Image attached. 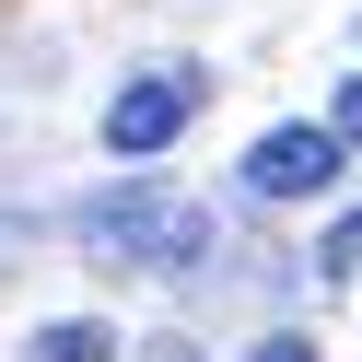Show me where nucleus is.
I'll return each mask as SVG.
<instances>
[{"instance_id":"nucleus-1","label":"nucleus","mask_w":362,"mask_h":362,"mask_svg":"<svg viewBox=\"0 0 362 362\" xmlns=\"http://www.w3.org/2000/svg\"><path fill=\"white\" fill-rule=\"evenodd\" d=\"M71 245L94 269H141V281H175V269L211 257V211L175 187H152V175H129V187H94L71 211Z\"/></svg>"},{"instance_id":"nucleus-2","label":"nucleus","mask_w":362,"mask_h":362,"mask_svg":"<svg viewBox=\"0 0 362 362\" xmlns=\"http://www.w3.org/2000/svg\"><path fill=\"white\" fill-rule=\"evenodd\" d=\"M199 105H211V71H199V59H152V71H129L117 94H105L94 141L117 152V164H152V152H175L199 129Z\"/></svg>"},{"instance_id":"nucleus-3","label":"nucleus","mask_w":362,"mask_h":362,"mask_svg":"<svg viewBox=\"0 0 362 362\" xmlns=\"http://www.w3.org/2000/svg\"><path fill=\"white\" fill-rule=\"evenodd\" d=\"M339 175H351V141H339L327 117H281V129H257V141H245L234 187L257 199V211H315Z\"/></svg>"},{"instance_id":"nucleus-4","label":"nucleus","mask_w":362,"mask_h":362,"mask_svg":"<svg viewBox=\"0 0 362 362\" xmlns=\"http://www.w3.org/2000/svg\"><path fill=\"white\" fill-rule=\"evenodd\" d=\"M24 362H117V327H105V315H35Z\"/></svg>"},{"instance_id":"nucleus-5","label":"nucleus","mask_w":362,"mask_h":362,"mask_svg":"<svg viewBox=\"0 0 362 362\" xmlns=\"http://www.w3.org/2000/svg\"><path fill=\"white\" fill-rule=\"evenodd\" d=\"M362 269V211H339L327 234H315V281H351Z\"/></svg>"},{"instance_id":"nucleus-6","label":"nucleus","mask_w":362,"mask_h":362,"mask_svg":"<svg viewBox=\"0 0 362 362\" xmlns=\"http://www.w3.org/2000/svg\"><path fill=\"white\" fill-rule=\"evenodd\" d=\"M234 362H315V339H304V327H269V339H245Z\"/></svg>"},{"instance_id":"nucleus-7","label":"nucleus","mask_w":362,"mask_h":362,"mask_svg":"<svg viewBox=\"0 0 362 362\" xmlns=\"http://www.w3.org/2000/svg\"><path fill=\"white\" fill-rule=\"evenodd\" d=\"M327 129H339V141L362 152V71H351V82H339V94H327Z\"/></svg>"}]
</instances>
